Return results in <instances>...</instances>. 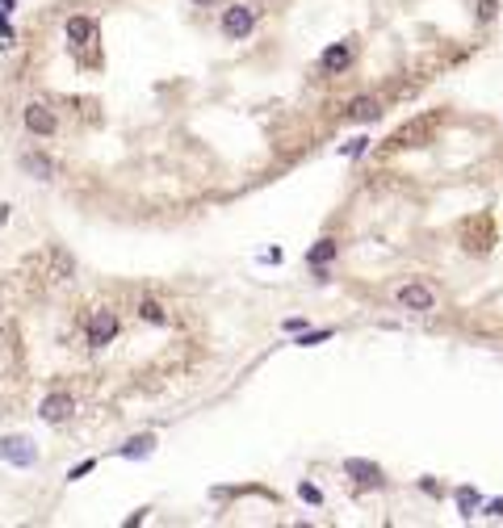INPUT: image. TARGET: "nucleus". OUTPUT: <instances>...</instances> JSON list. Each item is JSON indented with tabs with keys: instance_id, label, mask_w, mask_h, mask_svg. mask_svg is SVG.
Wrapping results in <instances>:
<instances>
[{
	"instance_id": "nucleus-1",
	"label": "nucleus",
	"mask_w": 503,
	"mask_h": 528,
	"mask_svg": "<svg viewBox=\"0 0 503 528\" xmlns=\"http://www.w3.org/2000/svg\"><path fill=\"white\" fill-rule=\"evenodd\" d=\"M219 26H223L227 38L239 43V38H248V34L256 30V9H252V4H231V9H223V21H219Z\"/></svg>"
},
{
	"instance_id": "nucleus-2",
	"label": "nucleus",
	"mask_w": 503,
	"mask_h": 528,
	"mask_svg": "<svg viewBox=\"0 0 503 528\" xmlns=\"http://www.w3.org/2000/svg\"><path fill=\"white\" fill-rule=\"evenodd\" d=\"M432 126H436V118L428 114V118H415V122H407V126H399V131L390 134V143L386 147H424L428 143V134H432Z\"/></svg>"
},
{
	"instance_id": "nucleus-3",
	"label": "nucleus",
	"mask_w": 503,
	"mask_h": 528,
	"mask_svg": "<svg viewBox=\"0 0 503 528\" xmlns=\"http://www.w3.org/2000/svg\"><path fill=\"white\" fill-rule=\"evenodd\" d=\"M0 457H4L9 466L30 470V466L38 461V449H34V440H26V436H4L0 440Z\"/></svg>"
},
{
	"instance_id": "nucleus-4",
	"label": "nucleus",
	"mask_w": 503,
	"mask_h": 528,
	"mask_svg": "<svg viewBox=\"0 0 503 528\" xmlns=\"http://www.w3.org/2000/svg\"><path fill=\"white\" fill-rule=\"evenodd\" d=\"M394 298H399V307H403V310H415V314H428V310H436V294H432L428 285H419V281L403 285Z\"/></svg>"
},
{
	"instance_id": "nucleus-5",
	"label": "nucleus",
	"mask_w": 503,
	"mask_h": 528,
	"mask_svg": "<svg viewBox=\"0 0 503 528\" xmlns=\"http://www.w3.org/2000/svg\"><path fill=\"white\" fill-rule=\"evenodd\" d=\"M353 59H357V46H353V43H336V46H327V50L319 55V67L327 72V76H336V72H348Z\"/></svg>"
},
{
	"instance_id": "nucleus-6",
	"label": "nucleus",
	"mask_w": 503,
	"mask_h": 528,
	"mask_svg": "<svg viewBox=\"0 0 503 528\" xmlns=\"http://www.w3.org/2000/svg\"><path fill=\"white\" fill-rule=\"evenodd\" d=\"M114 336H118V314H114V310H96L89 319V344L101 348V344H109Z\"/></svg>"
},
{
	"instance_id": "nucleus-7",
	"label": "nucleus",
	"mask_w": 503,
	"mask_h": 528,
	"mask_svg": "<svg viewBox=\"0 0 503 528\" xmlns=\"http://www.w3.org/2000/svg\"><path fill=\"white\" fill-rule=\"evenodd\" d=\"M344 474H348L353 483H361V486H386L382 466H373V461H365V457H348V461H344Z\"/></svg>"
},
{
	"instance_id": "nucleus-8",
	"label": "nucleus",
	"mask_w": 503,
	"mask_h": 528,
	"mask_svg": "<svg viewBox=\"0 0 503 528\" xmlns=\"http://www.w3.org/2000/svg\"><path fill=\"white\" fill-rule=\"evenodd\" d=\"M72 411H76V398L72 395H46L43 407H38V415L46 424H63V419H72Z\"/></svg>"
},
{
	"instance_id": "nucleus-9",
	"label": "nucleus",
	"mask_w": 503,
	"mask_h": 528,
	"mask_svg": "<svg viewBox=\"0 0 503 528\" xmlns=\"http://www.w3.org/2000/svg\"><path fill=\"white\" fill-rule=\"evenodd\" d=\"M55 114L46 109V105H26V131L30 134H43V138H50L55 134Z\"/></svg>"
},
{
	"instance_id": "nucleus-10",
	"label": "nucleus",
	"mask_w": 503,
	"mask_h": 528,
	"mask_svg": "<svg viewBox=\"0 0 503 528\" xmlns=\"http://www.w3.org/2000/svg\"><path fill=\"white\" fill-rule=\"evenodd\" d=\"M344 118H348V122H377V118H382V101H377V97H357V101L344 109Z\"/></svg>"
},
{
	"instance_id": "nucleus-11",
	"label": "nucleus",
	"mask_w": 503,
	"mask_h": 528,
	"mask_svg": "<svg viewBox=\"0 0 503 528\" xmlns=\"http://www.w3.org/2000/svg\"><path fill=\"white\" fill-rule=\"evenodd\" d=\"M67 38L76 46L92 43V38H96V21H92V17H67Z\"/></svg>"
},
{
	"instance_id": "nucleus-12",
	"label": "nucleus",
	"mask_w": 503,
	"mask_h": 528,
	"mask_svg": "<svg viewBox=\"0 0 503 528\" xmlns=\"http://www.w3.org/2000/svg\"><path fill=\"white\" fill-rule=\"evenodd\" d=\"M336 252H340V243H336V239H319V243L306 252V264H311V268H327V264L336 260Z\"/></svg>"
},
{
	"instance_id": "nucleus-13",
	"label": "nucleus",
	"mask_w": 503,
	"mask_h": 528,
	"mask_svg": "<svg viewBox=\"0 0 503 528\" xmlns=\"http://www.w3.org/2000/svg\"><path fill=\"white\" fill-rule=\"evenodd\" d=\"M151 449H155V436H135V440H126L118 453H122V457H147Z\"/></svg>"
},
{
	"instance_id": "nucleus-14",
	"label": "nucleus",
	"mask_w": 503,
	"mask_h": 528,
	"mask_svg": "<svg viewBox=\"0 0 503 528\" xmlns=\"http://www.w3.org/2000/svg\"><path fill=\"white\" fill-rule=\"evenodd\" d=\"M138 319H143V323H168V314H164V307H160L155 298H143V302H138Z\"/></svg>"
},
{
	"instance_id": "nucleus-15",
	"label": "nucleus",
	"mask_w": 503,
	"mask_h": 528,
	"mask_svg": "<svg viewBox=\"0 0 503 528\" xmlns=\"http://www.w3.org/2000/svg\"><path fill=\"white\" fill-rule=\"evenodd\" d=\"M478 503H482V499H478V490H474V486H458V507H461V516H474V512H478Z\"/></svg>"
},
{
	"instance_id": "nucleus-16",
	"label": "nucleus",
	"mask_w": 503,
	"mask_h": 528,
	"mask_svg": "<svg viewBox=\"0 0 503 528\" xmlns=\"http://www.w3.org/2000/svg\"><path fill=\"white\" fill-rule=\"evenodd\" d=\"M21 164H26V172H34L38 180H50V172H55V168H50V160H43V155H26Z\"/></svg>"
},
{
	"instance_id": "nucleus-17",
	"label": "nucleus",
	"mask_w": 503,
	"mask_h": 528,
	"mask_svg": "<svg viewBox=\"0 0 503 528\" xmlns=\"http://www.w3.org/2000/svg\"><path fill=\"white\" fill-rule=\"evenodd\" d=\"M365 147H369V138L361 134V138H353V143H344V147H340V155H348V160H357V155H365Z\"/></svg>"
},
{
	"instance_id": "nucleus-18",
	"label": "nucleus",
	"mask_w": 503,
	"mask_h": 528,
	"mask_svg": "<svg viewBox=\"0 0 503 528\" xmlns=\"http://www.w3.org/2000/svg\"><path fill=\"white\" fill-rule=\"evenodd\" d=\"M331 331L327 327H319V331H306V336H298V348H315V344H323Z\"/></svg>"
},
{
	"instance_id": "nucleus-19",
	"label": "nucleus",
	"mask_w": 503,
	"mask_h": 528,
	"mask_svg": "<svg viewBox=\"0 0 503 528\" xmlns=\"http://www.w3.org/2000/svg\"><path fill=\"white\" fill-rule=\"evenodd\" d=\"M499 13V0H478V21H495Z\"/></svg>"
},
{
	"instance_id": "nucleus-20",
	"label": "nucleus",
	"mask_w": 503,
	"mask_h": 528,
	"mask_svg": "<svg viewBox=\"0 0 503 528\" xmlns=\"http://www.w3.org/2000/svg\"><path fill=\"white\" fill-rule=\"evenodd\" d=\"M298 495H302V499H306V503H323L319 486H311V483H302V486H298Z\"/></svg>"
},
{
	"instance_id": "nucleus-21",
	"label": "nucleus",
	"mask_w": 503,
	"mask_h": 528,
	"mask_svg": "<svg viewBox=\"0 0 503 528\" xmlns=\"http://www.w3.org/2000/svg\"><path fill=\"white\" fill-rule=\"evenodd\" d=\"M487 516H495V520H503V499H491V503H487Z\"/></svg>"
},
{
	"instance_id": "nucleus-22",
	"label": "nucleus",
	"mask_w": 503,
	"mask_h": 528,
	"mask_svg": "<svg viewBox=\"0 0 503 528\" xmlns=\"http://www.w3.org/2000/svg\"><path fill=\"white\" fill-rule=\"evenodd\" d=\"M92 470V461H80V466H76V470H72V474H67V478H84V474H89Z\"/></svg>"
},
{
	"instance_id": "nucleus-23",
	"label": "nucleus",
	"mask_w": 503,
	"mask_h": 528,
	"mask_svg": "<svg viewBox=\"0 0 503 528\" xmlns=\"http://www.w3.org/2000/svg\"><path fill=\"white\" fill-rule=\"evenodd\" d=\"M13 4H17V0H0V13L9 17V9H13Z\"/></svg>"
},
{
	"instance_id": "nucleus-24",
	"label": "nucleus",
	"mask_w": 503,
	"mask_h": 528,
	"mask_svg": "<svg viewBox=\"0 0 503 528\" xmlns=\"http://www.w3.org/2000/svg\"><path fill=\"white\" fill-rule=\"evenodd\" d=\"M193 4H197V9H206V4H214V0H193Z\"/></svg>"
}]
</instances>
